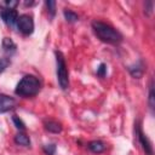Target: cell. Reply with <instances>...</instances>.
<instances>
[{"instance_id": "obj_1", "label": "cell", "mask_w": 155, "mask_h": 155, "mask_svg": "<svg viewBox=\"0 0 155 155\" xmlns=\"http://www.w3.org/2000/svg\"><path fill=\"white\" fill-rule=\"evenodd\" d=\"M92 29H93V33L96 34V36L103 42L116 45V44H120L122 41L121 33L104 22L93 21L92 22Z\"/></svg>"}, {"instance_id": "obj_2", "label": "cell", "mask_w": 155, "mask_h": 155, "mask_svg": "<svg viewBox=\"0 0 155 155\" xmlns=\"http://www.w3.org/2000/svg\"><path fill=\"white\" fill-rule=\"evenodd\" d=\"M41 88V82L39 80V78H36L35 75H24L19 82L17 84L16 88H15V93L19 97H24V98H29V97H34L39 93Z\"/></svg>"}, {"instance_id": "obj_3", "label": "cell", "mask_w": 155, "mask_h": 155, "mask_svg": "<svg viewBox=\"0 0 155 155\" xmlns=\"http://www.w3.org/2000/svg\"><path fill=\"white\" fill-rule=\"evenodd\" d=\"M56 65H57V80L59 87L62 90H67L69 86V76H68V68L65 64V58L61 51H56Z\"/></svg>"}, {"instance_id": "obj_4", "label": "cell", "mask_w": 155, "mask_h": 155, "mask_svg": "<svg viewBox=\"0 0 155 155\" xmlns=\"http://www.w3.org/2000/svg\"><path fill=\"white\" fill-rule=\"evenodd\" d=\"M17 28L23 35H30L34 31V21L29 15H21L17 19Z\"/></svg>"}, {"instance_id": "obj_5", "label": "cell", "mask_w": 155, "mask_h": 155, "mask_svg": "<svg viewBox=\"0 0 155 155\" xmlns=\"http://www.w3.org/2000/svg\"><path fill=\"white\" fill-rule=\"evenodd\" d=\"M0 17L2 19V22L8 25V27H13L15 24H17V19H18V12L16 10H6V8H1L0 10Z\"/></svg>"}, {"instance_id": "obj_6", "label": "cell", "mask_w": 155, "mask_h": 155, "mask_svg": "<svg viewBox=\"0 0 155 155\" xmlns=\"http://www.w3.org/2000/svg\"><path fill=\"white\" fill-rule=\"evenodd\" d=\"M137 138H138V142H139L143 151L145 153V155H153V145H151L150 140L148 139V137L143 133L139 125H137Z\"/></svg>"}, {"instance_id": "obj_7", "label": "cell", "mask_w": 155, "mask_h": 155, "mask_svg": "<svg viewBox=\"0 0 155 155\" xmlns=\"http://www.w3.org/2000/svg\"><path fill=\"white\" fill-rule=\"evenodd\" d=\"M17 105V101L13 97L0 93V113H6L12 110Z\"/></svg>"}, {"instance_id": "obj_8", "label": "cell", "mask_w": 155, "mask_h": 155, "mask_svg": "<svg viewBox=\"0 0 155 155\" xmlns=\"http://www.w3.org/2000/svg\"><path fill=\"white\" fill-rule=\"evenodd\" d=\"M128 71L134 79H140L143 76V74H144V63H143V61L139 59L136 64L130 65L128 67Z\"/></svg>"}, {"instance_id": "obj_9", "label": "cell", "mask_w": 155, "mask_h": 155, "mask_svg": "<svg viewBox=\"0 0 155 155\" xmlns=\"http://www.w3.org/2000/svg\"><path fill=\"white\" fill-rule=\"evenodd\" d=\"M1 46H2L4 52L7 53V54H12L17 50V45L13 42V40L11 38H4L2 42H1Z\"/></svg>"}, {"instance_id": "obj_10", "label": "cell", "mask_w": 155, "mask_h": 155, "mask_svg": "<svg viewBox=\"0 0 155 155\" xmlns=\"http://www.w3.org/2000/svg\"><path fill=\"white\" fill-rule=\"evenodd\" d=\"M45 130L51 132V133H61L62 132V125L58 121L54 120H45L44 121Z\"/></svg>"}, {"instance_id": "obj_11", "label": "cell", "mask_w": 155, "mask_h": 155, "mask_svg": "<svg viewBox=\"0 0 155 155\" xmlns=\"http://www.w3.org/2000/svg\"><path fill=\"white\" fill-rule=\"evenodd\" d=\"M87 148L93 153V154H101L105 150L107 145L105 143H103L102 140H92L87 144Z\"/></svg>"}, {"instance_id": "obj_12", "label": "cell", "mask_w": 155, "mask_h": 155, "mask_svg": "<svg viewBox=\"0 0 155 155\" xmlns=\"http://www.w3.org/2000/svg\"><path fill=\"white\" fill-rule=\"evenodd\" d=\"M15 143L18 145H22V147H30V138L25 133L18 132L15 136Z\"/></svg>"}, {"instance_id": "obj_13", "label": "cell", "mask_w": 155, "mask_h": 155, "mask_svg": "<svg viewBox=\"0 0 155 155\" xmlns=\"http://www.w3.org/2000/svg\"><path fill=\"white\" fill-rule=\"evenodd\" d=\"M148 104H149V108H150L151 113H154V108H155V93H154V81L153 80H150V84H149Z\"/></svg>"}, {"instance_id": "obj_14", "label": "cell", "mask_w": 155, "mask_h": 155, "mask_svg": "<svg viewBox=\"0 0 155 155\" xmlns=\"http://www.w3.org/2000/svg\"><path fill=\"white\" fill-rule=\"evenodd\" d=\"M63 16H64V18H65V21H67L68 23H75V22L79 21L78 13L74 12V11H71V10H69V8H65V10L63 11Z\"/></svg>"}, {"instance_id": "obj_15", "label": "cell", "mask_w": 155, "mask_h": 155, "mask_svg": "<svg viewBox=\"0 0 155 155\" xmlns=\"http://www.w3.org/2000/svg\"><path fill=\"white\" fill-rule=\"evenodd\" d=\"M17 5H18V1H17V0H5V1H0V7H1V8H6V10H15Z\"/></svg>"}, {"instance_id": "obj_16", "label": "cell", "mask_w": 155, "mask_h": 155, "mask_svg": "<svg viewBox=\"0 0 155 155\" xmlns=\"http://www.w3.org/2000/svg\"><path fill=\"white\" fill-rule=\"evenodd\" d=\"M45 5L47 7V11H48L51 18H53L54 15H56V1H53V0H46L45 1Z\"/></svg>"}, {"instance_id": "obj_17", "label": "cell", "mask_w": 155, "mask_h": 155, "mask_svg": "<svg viewBox=\"0 0 155 155\" xmlns=\"http://www.w3.org/2000/svg\"><path fill=\"white\" fill-rule=\"evenodd\" d=\"M12 121H13L15 126H16L18 130H21V131L25 130V125H24V122L22 121V119H19V116H17V115H12Z\"/></svg>"}, {"instance_id": "obj_18", "label": "cell", "mask_w": 155, "mask_h": 155, "mask_svg": "<svg viewBox=\"0 0 155 155\" xmlns=\"http://www.w3.org/2000/svg\"><path fill=\"white\" fill-rule=\"evenodd\" d=\"M11 64V59L8 57H1L0 58V74L6 70V68Z\"/></svg>"}, {"instance_id": "obj_19", "label": "cell", "mask_w": 155, "mask_h": 155, "mask_svg": "<svg viewBox=\"0 0 155 155\" xmlns=\"http://www.w3.org/2000/svg\"><path fill=\"white\" fill-rule=\"evenodd\" d=\"M42 150L46 155H54L56 153V144H46L42 147Z\"/></svg>"}, {"instance_id": "obj_20", "label": "cell", "mask_w": 155, "mask_h": 155, "mask_svg": "<svg viewBox=\"0 0 155 155\" xmlns=\"http://www.w3.org/2000/svg\"><path fill=\"white\" fill-rule=\"evenodd\" d=\"M107 75V65L104 63H101L99 67L97 68V76L99 78H104Z\"/></svg>"}, {"instance_id": "obj_21", "label": "cell", "mask_w": 155, "mask_h": 155, "mask_svg": "<svg viewBox=\"0 0 155 155\" xmlns=\"http://www.w3.org/2000/svg\"><path fill=\"white\" fill-rule=\"evenodd\" d=\"M153 1H147L145 4H144V13L147 15V16H151V13H153Z\"/></svg>"}]
</instances>
